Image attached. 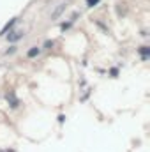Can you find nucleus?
Returning a JSON list of instances; mask_svg holds the SVG:
<instances>
[{
    "mask_svg": "<svg viewBox=\"0 0 150 152\" xmlns=\"http://www.w3.org/2000/svg\"><path fill=\"white\" fill-rule=\"evenodd\" d=\"M25 36V32L23 30H14V32H11L9 36H7V39H9V42H16V41H20V39Z\"/></svg>",
    "mask_w": 150,
    "mask_h": 152,
    "instance_id": "f257e3e1",
    "label": "nucleus"
},
{
    "mask_svg": "<svg viewBox=\"0 0 150 152\" xmlns=\"http://www.w3.org/2000/svg\"><path fill=\"white\" fill-rule=\"evenodd\" d=\"M16 23H18V18H12V20H11L9 23H5V27H4V28L0 30V37H2V36H7V32H9V30H11V28H12V27H14Z\"/></svg>",
    "mask_w": 150,
    "mask_h": 152,
    "instance_id": "f03ea898",
    "label": "nucleus"
},
{
    "mask_svg": "<svg viewBox=\"0 0 150 152\" xmlns=\"http://www.w3.org/2000/svg\"><path fill=\"white\" fill-rule=\"evenodd\" d=\"M64 11H66V4H60V5L51 12V20H58V18H60V14H62Z\"/></svg>",
    "mask_w": 150,
    "mask_h": 152,
    "instance_id": "7ed1b4c3",
    "label": "nucleus"
},
{
    "mask_svg": "<svg viewBox=\"0 0 150 152\" xmlns=\"http://www.w3.org/2000/svg\"><path fill=\"white\" fill-rule=\"evenodd\" d=\"M39 53H41V48H39V46H32V48L27 51V57H28V58H34V57H37Z\"/></svg>",
    "mask_w": 150,
    "mask_h": 152,
    "instance_id": "20e7f679",
    "label": "nucleus"
},
{
    "mask_svg": "<svg viewBox=\"0 0 150 152\" xmlns=\"http://www.w3.org/2000/svg\"><path fill=\"white\" fill-rule=\"evenodd\" d=\"M140 53H141V57L147 60V58H149V55H150V48H149V46H141V48H140Z\"/></svg>",
    "mask_w": 150,
    "mask_h": 152,
    "instance_id": "39448f33",
    "label": "nucleus"
},
{
    "mask_svg": "<svg viewBox=\"0 0 150 152\" xmlns=\"http://www.w3.org/2000/svg\"><path fill=\"white\" fill-rule=\"evenodd\" d=\"M99 4V0H87V7H95Z\"/></svg>",
    "mask_w": 150,
    "mask_h": 152,
    "instance_id": "423d86ee",
    "label": "nucleus"
},
{
    "mask_svg": "<svg viewBox=\"0 0 150 152\" xmlns=\"http://www.w3.org/2000/svg\"><path fill=\"white\" fill-rule=\"evenodd\" d=\"M14 51H16V48H14V46H12V48H9V50H7V51H5V53H7V55H9V53H14Z\"/></svg>",
    "mask_w": 150,
    "mask_h": 152,
    "instance_id": "0eeeda50",
    "label": "nucleus"
}]
</instances>
